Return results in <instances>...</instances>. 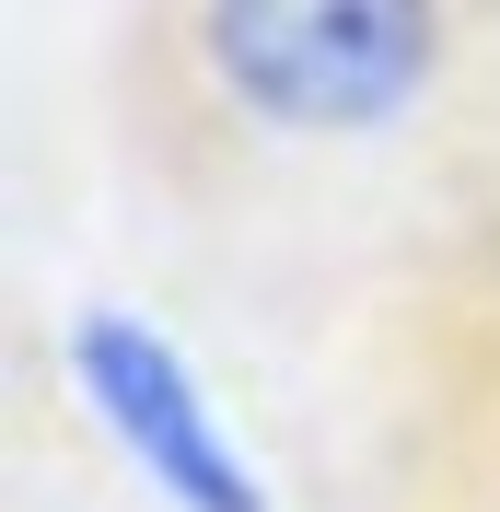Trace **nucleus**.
Listing matches in <instances>:
<instances>
[{"label":"nucleus","instance_id":"1","mask_svg":"<svg viewBox=\"0 0 500 512\" xmlns=\"http://www.w3.org/2000/svg\"><path fill=\"white\" fill-rule=\"evenodd\" d=\"M198 47L245 117L361 140L431 94L442 0H198Z\"/></svg>","mask_w":500,"mask_h":512},{"label":"nucleus","instance_id":"2","mask_svg":"<svg viewBox=\"0 0 500 512\" xmlns=\"http://www.w3.org/2000/svg\"><path fill=\"white\" fill-rule=\"evenodd\" d=\"M70 384L94 396V419L117 431V454L163 489L175 512H268L256 466L233 454V431L210 419L198 373L175 361V338L140 315H82L70 326Z\"/></svg>","mask_w":500,"mask_h":512}]
</instances>
